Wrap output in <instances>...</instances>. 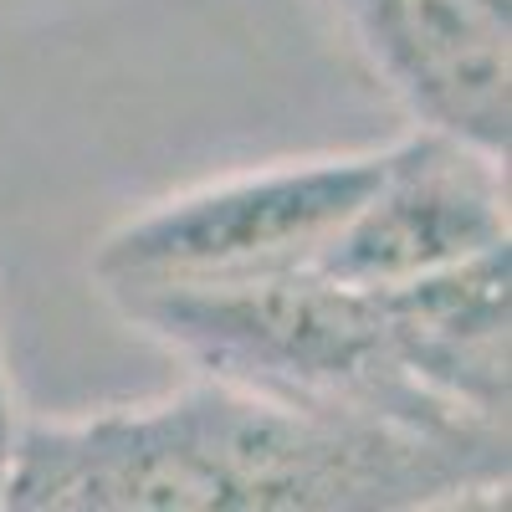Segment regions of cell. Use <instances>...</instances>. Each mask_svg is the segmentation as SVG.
<instances>
[{"instance_id":"1","label":"cell","mask_w":512,"mask_h":512,"mask_svg":"<svg viewBox=\"0 0 512 512\" xmlns=\"http://www.w3.org/2000/svg\"><path fill=\"white\" fill-rule=\"evenodd\" d=\"M507 487V446L318 420L190 379L144 405L21 420L0 512H415Z\"/></svg>"},{"instance_id":"2","label":"cell","mask_w":512,"mask_h":512,"mask_svg":"<svg viewBox=\"0 0 512 512\" xmlns=\"http://www.w3.org/2000/svg\"><path fill=\"white\" fill-rule=\"evenodd\" d=\"M113 308L195 364V379L226 384L236 395L451 446H507V431L441 410L410 379L379 292L292 272L226 287L134 292L113 297Z\"/></svg>"},{"instance_id":"3","label":"cell","mask_w":512,"mask_h":512,"mask_svg":"<svg viewBox=\"0 0 512 512\" xmlns=\"http://www.w3.org/2000/svg\"><path fill=\"white\" fill-rule=\"evenodd\" d=\"M384 149L323 154L169 195L113 226L93 251V282L108 297L226 287L313 272L333 236L369 200Z\"/></svg>"},{"instance_id":"4","label":"cell","mask_w":512,"mask_h":512,"mask_svg":"<svg viewBox=\"0 0 512 512\" xmlns=\"http://www.w3.org/2000/svg\"><path fill=\"white\" fill-rule=\"evenodd\" d=\"M492 251H507V159L415 128L384 144L369 200L313 272L338 287L384 292Z\"/></svg>"},{"instance_id":"5","label":"cell","mask_w":512,"mask_h":512,"mask_svg":"<svg viewBox=\"0 0 512 512\" xmlns=\"http://www.w3.org/2000/svg\"><path fill=\"white\" fill-rule=\"evenodd\" d=\"M425 134L507 159L512 0H328Z\"/></svg>"},{"instance_id":"6","label":"cell","mask_w":512,"mask_h":512,"mask_svg":"<svg viewBox=\"0 0 512 512\" xmlns=\"http://www.w3.org/2000/svg\"><path fill=\"white\" fill-rule=\"evenodd\" d=\"M379 308L400 364L425 395L472 425L507 431V251L405 287H384Z\"/></svg>"},{"instance_id":"7","label":"cell","mask_w":512,"mask_h":512,"mask_svg":"<svg viewBox=\"0 0 512 512\" xmlns=\"http://www.w3.org/2000/svg\"><path fill=\"white\" fill-rule=\"evenodd\" d=\"M415 512H512L507 487H472V492H451L441 502H425Z\"/></svg>"},{"instance_id":"8","label":"cell","mask_w":512,"mask_h":512,"mask_svg":"<svg viewBox=\"0 0 512 512\" xmlns=\"http://www.w3.org/2000/svg\"><path fill=\"white\" fill-rule=\"evenodd\" d=\"M0 482H6V477H0Z\"/></svg>"}]
</instances>
